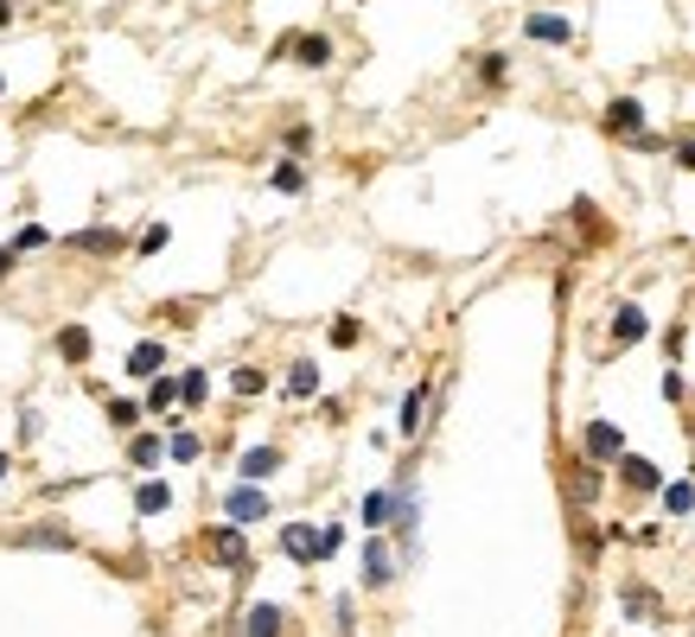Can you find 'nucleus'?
Here are the masks:
<instances>
[{
	"label": "nucleus",
	"instance_id": "23",
	"mask_svg": "<svg viewBox=\"0 0 695 637\" xmlns=\"http://www.w3.org/2000/svg\"><path fill=\"white\" fill-rule=\"evenodd\" d=\"M173 402H180V377H154V389H147V414H166Z\"/></svg>",
	"mask_w": 695,
	"mask_h": 637
},
{
	"label": "nucleus",
	"instance_id": "25",
	"mask_svg": "<svg viewBox=\"0 0 695 637\" xmlns=\"http://www.w3.org/2000/svg\"><path fill=\"white\" fill-rule=\"evenodd\" d=\"M205 453V440H198V433H173V440H166V459H180V465H192V459Z\"/></svg>",
	"mask_w": 695,
	"mask_h": 637
},
{
	"label": "nucleus",
	"instance_id": "22",
	"mask_svg": "<svg viewBox=\"0 0 695 637\" xmlns=\"http://www.w3.org/2000/svg\"><path fill=\"white\" fill-rule=\"evenodd\" d=\"M657 497H664L670 516H689V510H695V484H689V479H676V484H664Z\"/></svg>",
	"mask_w": 695,
	"mask_h": 637
},
{
	"label": "nucleus",
	"instance_id": "7",
	"mask_svg": "<svg viewBox=\"0 0 695 637\" xmlns=\"http://www.w3.org/2000/svg\"><path fill=\"white\" fill-rule=\"evenodd\" d=\"M396 504H402V491H396V484H389V491H370V497H364V510H358V523H364L370 535L396 530Z\"/></svg>",
	"mask_w": 695,
	"mask_h": 637
},
{
	"label": "nucleus",
	"instance_id": "19",
	"mask_svg": "<svg viewBox=\"0 0 695 637\" xmlns=\"http://www.w3.org/2000/svg\"><path fill=\"white\" fill-rule=\"evenodd\" d=\"M287 395H294V402H307V395H319V363H313V357H300V363H287Z\"/></svg>",
	"mask_w": 695,
	"mask_h": 637
},
{
	"label": "nucleus",
	"instance_id": "27",
	"mask_svg": "<svg viewBox=\"0 0 695 637\" xmlns=\"http://www.w3.org/2000/svg\"><path fill=\"white\" fill-rule=\"evenodd\" d=\"M231 389H236V395H262V389H268V377H262L256 363H243V370L231 377Z\"/></svg>",
	"mask_w": 695,
	"mask_h": 637
},
{
	"label": "nucleus",
	"instance_id": "2",
	"mask_svg": "<svg viewBox=\"0 0 695 637\" xmlns=\"http://www.w3.org/2000/svg\"><path fill=\"white\" fill-rule=\"evenodd\" d=\"M275 58H300L307 71H326V64H333V39H326V32H294V39L275 45Z\"/></svg>",
	"mask_w": 695,
	"mask_h": 637
},
{
	"label": "nucleus",
	"instance_id": "3",
	"mask_svg": "<svg viewBox=\"0 0 695 637\" xmlns=\"http://www.w3.org/2000/svg\"><path fill=\"white\" fill-rule=\"evenodd\" d=\"M644 338H651V312L638 300H619L613 306V345L625 351V345H644Z\"/></svg>",
	"mask_w": 695,
	"mask_h": 637
},
{
	"label": "nucleus",
	"instance_id": "21",
	"mask_svg": "<svg viewBox=\"0 0 695 637\" xmlns=\"http://www.w3.org/2000/svg\"><path fill=\"white\" fill-rule=\"evenodd\" d=\"M160 453H166V446H160V433H134V440H129V465H141V472L160 465Z\"/></svg>",
	"mask_w": 695,
	"mask_h": 637
},
{
	"label": "nucleus",
	"instance_id": "1",
	"mask_svg": "<svg viewBox=\"0 0 695 637\" xmlns=\"http://www.w3.org/2000/svg\"><path fill=\"white\" fill-rule=\"evenodd\" d=\"M581 459H593V465H619V459H625V433H619L613 421H587V428H581Z\"/></svg>",
	"mask_w": 695,
	"mask_h": 637
},
{
	"label": "nucleus",
	"instance_id": "33",
	"mask_svg": "<svg viewBox=\"0 0 695 637\" xmlns=\"http://www.w3.org/2000/svg\"><path fill=\"white\" fill-rule=\"evenodd\" d=\"M657 389H664V402H683V395H689V389H683V370H676V363H670L664 377H657Z\"/></svg>",
	"mask_w": 695,
	"mask_h": 637
},
{
	"label": "nucleus",
	"instance_id": "6",
	"mask_svg": "<svg viewBox=\"0 0 695 637\" xmlns=\"http://www.w3.org/2000/svg\"><path fill=\"white\" fill-rule=\"evenodd\" d=\"M224 516L231 523H268V491L262 484H236L231 497H224Z\"/></svg>",
	"mask_w": 695,
	"mask_h": 637
},
{
	"label": "nucleus",
	"instance_id": "13",
	"mask_svg": "<svg viewBox=\"0 0 695 637\" xmlns=\"http://www.w3.org/2000/svg\"><path fill=\"white\" fill-rule=\"evenodd\" d=\"M428 395H435L428 382H415L409 395H402V414H396V428H402V440H415V433L428 428Z\"/></svg>",
	"mask_w": 695,
	"mask_h": 637
},
{
	"label": "nucleus",
	"instance_id": "26",
	"mask_svg": "<svg viewBox=\"0 0 695 637\" xmlns=\"http://www.w3.org/2000/svg\"><path fill=\"white\" fill-rule=\"evenodd\" d=\"M141 408H147V402H129V395H115V402H109V428H122V433H129L134 421H141Z\"/></svg>",
	"mask_w": 695,
	"mask_h": 637
},
{
	"label": "nucleus",
	"instance_id": "32",
	"mask_svg": "<svg viewBox=\"0 0 695 637\" xmlns=\"http://www.w3.org/2000/svg\"><path fill=\"white\" fill-rule=\"evenodd\" d=\"M504 64H511L504 51H486V58H479V76H486V83H504Z\"/></svg>",
	"mask_w": 695,
	"mask_h": 637
},
{
	"label": "nucleus",
	"instance_id": "12",
	"mask_svg": "<svg viewBox=\"0 0 695 637\" xmlns=\"http://www.w3.org/2000/svg\"><path fill=\"white\" fill-rule=\"evenodd\" d=\"M129 377H141V382L166 377V345H160V338H141V345L129 351Z\"/></svg>",
	"mask_w": 695,
	"mask_h": 637
},
{
	"label": "nucleus",
	"instance_id": "29",
	"mask_svg": "<svg viewBox=\"0 0 695 637\" xmlns=\"http://www.w3.org/2000/svg\"><path fill=\"white\" fill-rule=\"evenodd\" d=\"M166 243H173V229H166V224H147V229H141V243H134V249H141V255H160Z\"/></svg>",
	"mask_w": 695,
	"mask_h": 637
},
{
	"label": "nucleus",
	"instance_id": "28",
	"mask_svg": "<svg viewBox=\"0 0 695 637\" xmlns=\"http://www.w3.org/2000/svg\"><path fill=\"white\" fill-rule=\"evenodd\" d=\"M180 402H185V408L205 402V370H185V377H180Z\"/></svg>",
	"mask_w": 695,
	"mask_h": 637
},
{
	"label": "nucleus",
	"instance_id": "31",
	"mask_svg": "<svg viewBox=\"0 0 695 637\" xmlns=\"http://www.w3.org/2000/svg\"><path fill=\"white\" fill-rule=\"evenodd\" d=\"M20 542H27V548H71V535L64 530H27Z\"/></svg>",
	"mask_w": 695,
	"mask_h": 637
},
{
	"label": "nucleus",
	"instance_id": "24",
	"mask_svg": "<svg viewBox=\"0 0 695 637\" xmlns=\"http://www.w3.org/2000/svg\"><path fill=\"white\" fill-rule=\"evenodd\" d=\"M593 497H600V465L581 459V472H574V504H593Z\"/></svg>",
	"mask_w": 695,
	"mask_h": 637
},
{
	"label": "nucleus",
	"instance_id": "35",
	"mask_svg": "<svg viewBox=\"0 0 695 637\" xmlns=\"http://www.w3.org/2000/svg\"><path fill=\"white\" fill-rule=\"evenodd\" d=\"M13 249H45V229H39V224H27V229H20V243H13Z\"/></svg>",
	"mask_w": 695,
	"mask_h": 637
},
{
	"label": "nucleus",
	"instance_id": "38",
	"mask_svg": "<svg viewBox=\"0 0 695 637\" xmlns=\"http://www.w3.org/2000/svg\"><path fill=\"white\" fill-rule=\"evenodd\" d=\"M7 20H13V0H0V25H7Z\"/></svg>",
	"mask_w": 695,
	"mask_h": 637
},
{
	"label": "nucleus",
	"instance_id": "36",
	"mask_svg": "<svg viewBox=\"0 0 695 637\" xmlns=\"http://www.w3.org/2000/svg\"><path fill=\"white\" fill-rule=\"evenodd\" d=\"M676 166H683V173H695V141H676Z\"/></svg>",
	"mask_w": 695,
	"mask_h": 637
},
{
	"label": "nucleus",
	"instance_id": "10",
	"mask_svg": "<svg viewBox=\"0 0 695 637\" xmlns=\"http://www.w3.org/2000/svg\"><path fill=\"white\" fill-rule=\"evenodd\" d=\"M619 479H625V491H664L657 459H644V453H625V459H619Z\"/></svg>",
	"mask_w": 695,
	"mask_h": 637
},
{
	"label": "nucleus",
	"instance_id": "39",
	"mask_svg": "<svg viewBox=\"0 0 695 637\" xmlns=\"http://www.w3.org/2000/svg\"><path fill=\"white\" fill-rule=\"evenodd\" d=\"M7 472H13V459H7V453H0V484H7Z\"/></svg>",
	"mask_w": 695,
	"mask_h": 637
},
{
	"label": "nucleus",
	"instance_id": "8",
	"mask_svg": "<svg viewBox=\"0 0 695 637\" xmlns=\"http://www.w3.org/2000/svg\"><path fill=\"white\" fill-rule=\"evenodd\" d=\"M606 134L638 141V134H644V102L638 96H613V102H606Z\"/></svg>",
	"mask_w": 695,
	"mask_h": 637
},
{
	"label": "nucleus",
	"instance_id": "4",
	"mask_svg": "<svg viewBox=\"0 0 695 637\" xmlns=\"http://www.w3.org/2000/svg\"><path fill=\"white\" fill-rule=\"evenodd\" d=\"M282 555L287 561H326V530H313V523H287V530H282Z\"/></svg>",
	"mask_w": 695,
	"mask_h": 637
},
{
	"label": "nucleus",
	"instance_id": "16",
	"mask_svg": "<svg viewBox=\"0 0 695 637\" xmlns=\"http://www.w3.org/2000/svg\"><path fill=\"white\" fill-rule=\"evenodd\" d=\"M282 606H268V599H262V606H249L243 612V637H282Z\"/></svg>",
	"mask_w": 695,
	"mask_h": 637
},
{
	"label": "nucleus",
	"instance_id": "20",
	"mask_svg": "<svg viewBox=\"0 0 695 637\" xmlns=\"http://www.w3.org/2000/svg\"><path fill=\"white\" fill-rule=\"evenodd\" d=\"M268 178H275V192H287V198H300V192H307V166H300V160H282Z\"/></svg>",
	"mask_w": 695,
	"mask_h": 637
},
{
	"label": "nucleus",
	"instance_id": "15",
	"mask_svg": "<svg viewBox=\"0 0 695 637\" xmlns=\"http://www.w3.org/2000/svg\"><path fill=\"white\" fill-rule=\"evenodd\" d=\"M134 510H141V516L173 510V484H166V479H141V484H134Z\"/></svg>",
	"mask_w": 695,
	"mask_h": 637
},
{
	"label": "nucleus",
	"instance_id": "5",
	"mask_svg": "<svg viewBox=\"0 0 695 637\" xmlns=\"http://www.w3.org/2000/svg\"><path fill=\"white\" fill-rule=\"evenodd\" d=\"M358 581L370 586V593L396 581V548H389L384 535H370V542H364V574H358Z\"/></svg>",
	"mask_w": 695,
	"mask_h": 637
},
{
	"label": "nucleus",
	"instance_id": "30",
	"mask_svg": "<svg viewBox=\"0 0 695 637\" xmlns=\"http://www.w3.org/2000/svg\"><path fill=\"white\" fill-rule=\"evenodd\" d=\"M358 338H364V326L351 319V312H345V319H333V345H338V351H351Z\"/></svg>",
	"mask_w": 695,
	"mask_h": 637
},
{
	"label": "nucleus",
	"instance_id": "11",
	"mask_svg": "<svg viewBox=\"0 0 695 637\" xmlns=\"http://www.w3.org/2000/svg\"><path fill=\"white\" fill-rule=\"evenodd\" d=\"M211 555L224 567H249V548H243V523H217L211 530Z\"/></svg>",
	"mask_w": 695,
	"mask_h": 637
},
{
	"label": "nucleus",
	"instance_id": "18",
	"mask_svg": "<svg viewBox=\"0 0 695 637\" xmlns=\"http://www.w3.org/2000/svg\"><path fill=\"white\" fill-rule=\"evenodd\" d=\"M71 249H83V255H115V249H122V236H115L109 224H90V229H78V236H71Z\"/></svg>",
	"mask_w": 695,
	"mask_h": 637
},
{
	"label": "nucleus",
	"instance_id": "9",
	"mask_svg": "<svg viewBox=\"0 0 695 637\" xmlns=\"http://www.w3.org/2000/svg\"><path fill=\"white\" fill-rule=\"evenodd\" d=\"M282 472V446H249V453L236 459V479L243 484H262V479H275Z\"/></svg>",
	"mask_w": 695,
	"mask_h": 637
},
{
	"label": "nucleus",
	"instance_id": "14",
	"mask_svg": "<svg viewBox=\"0 0 695 637\" xmlns=\"http://www.w3.org/2000/svg\"><path fill=\"white\" fill-rule=\"evenodd\" d=\"M523 32H530L536 45H568V39H574V25H568L562 13H530V20H523Z\"/></svg>",
	"mask_w": 695,
	"mask_h": 637
},
{
	"label": "nucleus",
	"instance_id": "17",
	"mask_svg": "<svg viewBox=\"0 0 695 637\" xmlns=\"http://www.w3.org/2000/svg\"><path fill=\"white\" fill-rule=\"evenodd\" d=\"M90 351H96L90 326H64V331H58V357H64V363H90Z\"/></svg>",
	"mask_w": 695,
	"mask_h": 637
},
{
	"label": "nucleus",
	"instance_id": "34",
	"mask_svg": "<svg viewBox=\"0 0 695 637\" xmlns=\"http://www.w3.org/2000/svg\"><path fill=\"white\" fill-rule=\"evenodd\" d=\"M282 141H287V147H294V153H300V147H313V127H307V122H294V127H287V134H282Z\"/></svg>",
	"mask_w": 695,
	"mask_h": 637
},
{
	"label": "nucleus",
	"instance_id": "37",
	"mask_svg": "<svg viewBox=\"0 0 695 637\" xmlns=\"http://www.w3.org/2000/svg\"><path fill=\"white\" fill-rule=\"evenodd\" d=\"M13 261H20V249H0V280L13 275Z\"/></svg>",
	"mask_w": 695,
	"mask_h": 637
}]
</instances>
